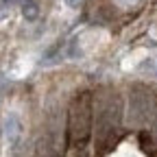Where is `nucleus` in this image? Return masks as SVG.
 Instances as JSON below:
<instances>
[{
  "label": "nucleus",
  "mask_w": 157,
  "mask_h": 157,
  "mask_svg": "<svg viewBox=\"0 0 157 157\" xmlns=\"http://www.w3.org/2000/svg\"><path fill=\"white\" fill-rule=\"evenodd\" d=\"M66 55H68L70 59H78V57H81V48H78V39H76V37L68 42V50H66Z\"/></svg>",
  "instance_id": "obj_6"
},
{
  "label": "nucleus",
  "mask_w": 157,
  "mask_h": 157,
  "mask_svg": "<svg viewBox=\"0 0 157 157\" xmlns=\"http://www.w3.org/2000/svg\"><path fill=\"white\" fill-rule=\"evenodd\" d=\"M66 5L68 7H78V5H81V0H66Z\"/></svg>",
  "instance_id": "obj_7"
},
{
  "label": "nucleus",
  "mask_w": 157,
  "mask_h": 157,
  "mask_svg": "<svg viewBox=\"0 0 157 157\" xmlns=\"http://www.w3.org/2000/svg\"><path fill=\"white\" fill-rule=\"evenodd\" d=\"M92 133V94L81 92L68 111V140L74 146H83Z\"/></svg>",
  "instance_id": "obj_1"
},
{
  "label": "nucleus",
  "mask_w": 157,
  "mask_h": 157,
  "mask_svg": "<svg viewBox=\"0 0 157 157\" xmlns=\"http://www.w3.org/2000/svg\"><path fill=\"white\" fill-rule=\"evenodd\" d=\"M120 122V101L116 96H103L101 105H98V129H101V135L107 131H111L113 127H118Z\"/></svg>",
  "instance_id": "obj_3"
},
{
  "label": "nucleus",
  "mask_w": 157,
  "mask_h": 157,
  "mask_svg": "<svg viewBox=\"0 0 157 157\" xmlns=\"http://www.w3.org/2000/svg\"><path fill=\"white\" fill-rule=\"evenodd\" d=\"M17 2V0H0V5H2V7H9V5H15Z\"/></svg>",
  "instance_id": "obj_8"
},
{
  "label": "nucleus",
  "mask_w": 157,
  "mask_h": 157,
  "mask_svg": "<svg viewBox=\"0 0 157 157\" xmlns=\"http://www.w3.org/2000/svg\"><path fill=\"white\" fill-rule=\"evenodd\" d=\"M2 135L11 146H17L20 135H22V124H20L15 113H7V118L2 120Z\"/></svg>",
  "instance_id": "obj_4"
},
{
  "label": "nucleus",
  "mask_w": 157,
  "mask_h": 157,
  "mask_svg": "<svg viewBox=\"0 0 157 157\" xmlns=\"http://www.w3.org/2000/svg\"><path fill=\"white\" fill-rule=\"evenodd\" d=\"M20 11H22V15L29 22L37 20V15H39V7H37L35 0H22V2H20Z\"/></svg>",
  "instance_id": "obj_5"
},
{
  "label": "nucleus",
  "mask_w": 157,
  "mask_h": 157,
  "mask_svg": "<svg viewBox=\"0 0 157 157\" xmlns=\"http://www.w3.org/2000/svg\"><path fill=\"white\" fill-rule=\"evenodd\" d=\"M155 111V98L144 87H133L129 96V111H127V122L131 127H142L151 120Z\"/></svg>",
  "instance_id": "obj_2"
}]
</instances>
